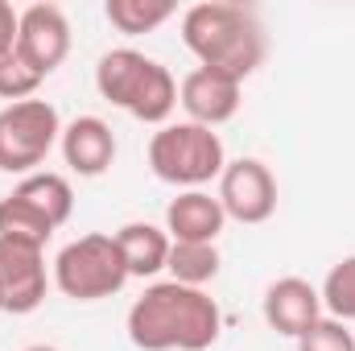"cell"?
I'll return each mask as SVG.
<instances>
[{"instance_id":"obj_17","label":"cell","mask_w":355,"mask_h":351,"mask_svg":"<svg viewBox=\"0 0 355 351\" xmlns=\"http://www.w3.org/2000/svg\"><path fill=\"white\" fill-rule=\"evenodd\" d=\"M107 21L120 29V33H153L157 25H166L174 17V4L170 0H107Z\"/></svg>"},{"instance_id":"obj_16","label":"cell","mask_w":355,"mask_h":351,"mask_svg":"<svg viewBox=\"0 0 355 351\" xmlns=\"http://www.w3.org/2000/svg\"><path fill=\"white\" fill-rule=\"evenodd\" d=\"M170 281L202 289L215 273H219V248L215 244H170Z\"/></svg>"},{"instance_id":"obj_20","label":"cell","mask_w":355,"mask_h":351,"mask_svg":"<svg viewBox=\"0 0 355 351\" xmlns=\"http://www.w3.org/2000/svg\"><path fill=\"white\" fill-rule=\"evenodd\" d=\"M42 79H46V75H42V71H33L17 50L0 58V99L21 103V99H29L33 91L42 87Z\"/></svg>"},{"instance_id":"obj_18","label":"cell","mask_w":355,"mask_h":351,"mask_svg":"<svg viewBox=\"0 0 355 351\" xmlns=\"http://www.w3.org/2000/svg\"><path fill=\"white\" fill-rule=\"evenodd\" d=\"M0 236H4V240H17V244L46 248V240L54 236V228H50L33 207H25L17 194H8V198H0Z\"/></svg>"},{"instance_id":"obj_6","label":"cell","mask_w":355,"mask_h":351,"mask_svg":"<svg viewBox=\"0 0 355 351\" xmlns=\"http://www.w3.org/2000/svg\"><path fill=\"white\" fill-rule=\"evenodd\" d=\"M58 137H62V124H58L54 103H46V99L8 103L0 112V170L29 178L33 166H42L50 157Z\"/></svg>"},{"instance_id":"obj_24","label":"cell","mask_w":355,"mask_h":351,"mask_svg":"<svg viewBox=\"0 0 355 351\" xmlns=\"http://www.w3.org/2000/svg\"><path fill=\"white\" fill-rule=\"evenodd\" d=\"M0 310H4V306H0Z\"/></svg>"},{"instance_id":"obj_4","label":"cell","mask_w":355,"mask_h":351,"mask_svg":"<svg viewBox=\"0 0 355 351\" xmlns=\"http://www.w3.org/2000/svg\"><path fill=\"white\" fill-rule=\"evenodd\" d=\"M227 157H223V141L215 128L202 124H162V132H153L149 141V170L170 182V186H190L198 190L202 182L223 174Z\"/></svg>"},{"instance_id":"obj_21","label":"cell","mask_w":355,"mask_h":351,"mask_svg":"<svg viewBox=\"0 0 355 351\" xmlns=\"http://www.w3.org/2000/svg\"><path fill=\"white\" fill-rule=\"evenodd\" d=\"M297 351H355V335L339 318H318L306 335H297Z\"/></svg>"},{"instance_id":"obj_7","label":"cell","mask_w":355,"mask_h":351,"mask_svg":"<svg viewBox=\"0 0 355 351\" xmlns=\"http://www.w3.org/2000/svg\"><path fill=\"white\" fill-rule=\"evenodd\" d=\"M219 207L227 219L240 223H265L268 215L277 211V178L268 174L265 162L257 157H240L227 162L219 174Z\"/></svg>"},{"instance_id":"obj_5","label":"cell","mask_w":355,"mask_h":351,"mask_svg":"<svg viewBox=\"0 0 355 351\" xmlns=\"http://www.w3.org/2000/svg\"><path fill=\"white\" fill-rule=\"evenodd\" d=\"M54 281L75 302H99V298L120 293L128 281V268H124V257L116 248V236L91 232V236L71 240L54 261Z\"/></svg>"},{"instance_id":"obj_11","label":"cell","mask_w":355,"mask_h":351,"mask_svg":"<svg viewBox=\"0 0 355 351\" xmlns=\"http://www.w3.org/2000/svg\"><path fill=\"white\" fill-rule=\"evenodd\" d=\"M318 310H322V293L302 277H281L265 293V323L277 335H289V339L306 335L322 318Z\"/></svg>"},{"instance_id":"obj_3","label":"cell","mask_w":355,"mask_h":351,"mask_svg":"<svg viewBox=\"0 0 355 351\" xmlns=\"http://www.w3.org/2000/svg\"><path fill=\"white\" fill-rule=\"evenodd\" d=\"M95 87L107 103L124 108L145 124H166L178 108L174 75L137 50H107L95 67Z\"/></svg>"},{"instance_id":"obj_14","label":"cell","mask_w":355,"mask_h":351,"mask_svg":"<svg viewBox=\"0 0 355 351\" xmlns=\"http://www.w3.org/2000/svg\"><path fill=\"white\" fill-rule=\"evenodd\" d=\"M170 244L174 240L162 228H153V223H124L116 232V248L124 257L128 277H153V273H162L166 261H170Z\"/></svg>"},{"instance_id":"obj_10","label":"cell","mask_w":355,"mask_h":351,"mask_svg":"<svg viewBox=\"0 0 355 351\" xmlns=\"http://www.w3.org/2000/svg\"><path fill=\"white\" fill-rule=\"evenodd\" d=\"M178 103L186 108L190 124H202V128H215L223 120H232L240 112V83L219 75V71H190L182 79V91H178Z\"/></svg>"},{"instance_id":"obj_2","label":"cell","mask_w":355,"mask_h":351,"mask_svg":"<svg viewBox=\"0 0 355 351\" xmlns=\"http://www.w3.org/2000/svg\"><path fill=\"white\" fill-rule=\"evenodd\" d=\"M182 42L198 58V67L219 71L244 83L265 62V33L244 4L232 0H202L182 17Z\"/></svg>"},{"instance_id":"obj_1","label":"cell","mask_w":355,"mask_h":351,"mask_svg":"<svg viewBox=\"0 0 355 351\" xmlns=\"http://www.w3.org/2000/svg\"><path fill=\"white\" fill-rule=\"evenodd\" d=\"M223 314L211 293L157 281L128 310V339L141 351H207L219 339Z\"/></svg>"},{"instance_id":"obj_13","label":"cell","mask_w":355,"mask_h":351,"mask_svg":"<svg viewBox=\"0 0 355 351\" xmlns=\"http://www.w3.org/2000/svg\"><path fill=\"white\" fill-rule=\"evenodd\" d=\"M62 157L79 178H99L116 162V137L99 116H79L62 128Z\"/></svg>"},{"instance_id":"obj_8","label":"cell","mask_w":355,"mask_h":351,"mask_svg":"<svg viewBox=\"0 0 355 351\" xmlns=\"http://www.w3.org/2000/svg\"><path fill=\"white\" fill-rule=\"evenodd\" d=\"M17 54L50 75L62 67V58L71 54V21L58 4H29L21 8V33H17Z\"/></svg>"},{"instance_id":"obj_22","label":"cell","mask_w":355,"mask_h":351,"mask_svg":"<svg viewBox=\"0 0 355 351\" xmlns=\"http://www.w3.org/2000/svg\"><path fill=\"white\" fill-rule=\"evenodd\" d=\"M17 33H21V12L8 0H0V58L17 50Z\"/></svg>"},{"instance_id":"obj_9","label":"cell","mask_w":355,"mask_h":351,"mask_svg":"<svg viewBox=\"0 0 355 351\" xmlns=\"http://www.w3.org/2000/svg\"><path fill=\"white\" fill-rule=\"evenodd\" d=\"M46 248L17 244L0 236V306L8 314H29L46 298Z\"/></svg>"},{"instance_id":"obj_15","label":"cell","mask_w":355,"mask_h":351,"mask_svg":"<svg viewBox=\"0 0 355 351\" xmlns=\"http://www.w3.org/2000/svg\"><path fill=\"white\" fill-rule=\"evenodd\" d=\"M25 207H33L50 228H62L67 219H71V211H75V190H71V182L62 174H29L17 190H12Z\"/></svg>"},{"instance_id":"obj_19","label":"cell","mask_w":355,"mask_h":351,"mask_svg":"<svg viewBox=\"0 0 355 351\" xmlns=\"http://www.w3.org/2000/svg\"><path fill=\"white\" fill-rule=\"evenodd\" d=\"M322 306L331 310V318L355 323V257L339 261L327 273V281H322Z\"/></svg>"},{"instance_id":"obj_12","label":"cell","mask_w":355,"mask_h":351,"mask_svg":"<svg viewBox=\"0 0 355 351\" xmlns=\"http://www.w3.org/2000/svg\"><path fill=\"white\" fill-rule=\"evenodd\" d=\"M223 223H227V215H223L219 198L207 190H182L166 207V236L174 244H215Z\"/></svg>"},{"instance_id":"obj_23","label":"cell","mask_w":355,"mask_h":351,"mask_svg":"<svg viewBox=\"0 0 355 351\" xmlns=\"http://www.w3.org/2000/svg\"><path fill=\"white\" fill-rule=\"evenodd\" d=\"M25 351H58V348H46V343H33V348H25Z\"/></svg>"}]
</instances>
